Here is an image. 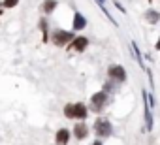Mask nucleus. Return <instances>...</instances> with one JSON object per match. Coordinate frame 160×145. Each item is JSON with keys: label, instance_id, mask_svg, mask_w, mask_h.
<instances>
[{"label": "nucleus", "instance_id": "1", "mask_svg": "<svg viewBox=\"0 0 160 145\" xmlns=\"http://www.w3.org/2000/svg\"><path fill=\"white\" fill-rule=\"evenodd\" d=\"M108 104V94L106 92H96V94H92V98H91V108H92V111H102L104 109V106Z\"/></svg>", "mask_w": 160, "mask_h": 145}, {"label": "nucleus", "instance_id": "2", "mask_svg": "<svg viewBox=\"0 0 160 145\" xmlns=\"http://www.w3.org/2000/svg\"><path fill=\"white\" fill-rule=\"evenodd\" d=\"M94 132H96L100 138L111 136V124H109V121H108V119H98V121L94 122Z\"/></svg>", "mask_w": 160, "mask_h": 145}, {"label": "nucleus", "instance_id": "3", "mask_svg": "<svg viewBox=\"0 0 160 145\" xmlns=\"http://www.w3.org/2000/svg\"><path fill=\"white\" fill-rule=\"evenodd\" d=\"M108 74H109V78L115 79V81H124V79H126V72H124L122 66H111Z\"/></svg>", "mask_w": 160, "mask_h": 145}, {"label": "nucleus", "instance_id": "4", "mask_svg": "<svg viewBox=\"0 0 160 145\" xmlns=\"http://www.w3.org/2000/svg\"><path fill=\"white\" fill-rule=\"evenodd\" d=\"M72 38H73L72 32H66V30H57V32H55V43H58V45L68 43Z\"/></svg>", "mask_w": 160, "mask_h": 145}, {"label": "nucleus", "instance_id": "5", "mask_svg": "<svg viewBox=\"0 0 160 145\" xmlns=\"http://www.w3.org/2000/svg\"><path fill=\"white\" fill-rule=\"evenodd\" d=\"M72 115L77 117V119H85V117H87V108H85V104H73V106H72Z\"/></svg>", "mask_w": 160, "mask_h": 145}, {"label": "nucleus", "instance_id": "6", "mask_svg": "<svg viewBox=\"0 0 160 145\" xmlns=\"http://www.w3.org/2000/svg\"><path fill=\"white\" fill-rule=\"evenodd\" d=\"M143 96L147 98V92H143ZM145 124L147 128L145 130H152V117H151V102L145 100Z\"/></svg>", "mask_w": 160, "mask_h": 145}, {"label": "nucleus", "instance_id": "7", "mask_svg": "<svg viewBox=\"0 0 160 145\" xmlns=\"http://www.w3.org/2000/svg\"><path fill=\"white\" fill-rule=\"evenodd\" d=\"M73 134H75V138H77V139H83V138H87V134H89V128H87V124H83V122L75 124V128H73Z\"/></svg>", "mask_w": 160, "mask_h": 145}, {"label": "nucleus", "instance_id": "8", "mask_svg": "<svg viewBox=\"0 0 160 145\" xmlns=\"http://www.w3.org/2000/svg\"><path fill=\"white\" fill-rule=\"evenodd\" d=\"M85 25H87L85 17L81 13H75V17H73V28L75 30H81V28H85Z\"/></svg>", "mask_w": 160, "mask_h": 145}, {"label": "nucleus", "instance_id": "9", "mask_svg": "<svg viewBox=\"0 0 160 145\" xmlns=\"http://www.w3.org/2000/svg\"><path fill=\"white\" fill-rule=\"evenodd\" d=\"M87 45H89V40H87V38H83V36H81V38H77V40L73 42V49H75L77 53H79V51H85V47H87Z\"/></svg>", "mask_w": 160, "mask_h": 145}, {"label": "nucleus", "instance_id": "10", "mask_svg": "<svg viewBox=\"0 0 160 145\" xmlns=\"http://www.w3.org/2000/svg\"><path fill=\"white\" fill-rule=\"evenodd\" d=\"M68 139H70V132H68L66 128H62V130L57 132V143L64 145V143H68Z\"/></svg>", "mask_w": 160, "mask_h": 145}, {"label": "nucleus", "instance_id": "11", "mask_svg": "<svg viewBox=\"0 0 160 145\" xmlns=\"http://www.w3.org/2000/svg\"><path fill=\"white\" fill-rule=\"evenodd\" d=\"M55 6H57L55 0H45V2L42 4V10H43V12H47V13H51V12L55 10Z\"/></svg>", "mask_w": 160, "mask_h": 145}, {"label": "nucleus", "instance_id": "12", "mask_svg": "<svg viewBox=\"0 0 160 145\" xmlns=\"http://www.w3.org/2000/svg\"><path fill=\"white\" fill-rule=\"evenodd\" d=\"M145 19H147L149 23H156V21L160 19V15H158L156 12H152V10H149V12L145 13Z\"/></svg>", "mask_w": 160, "mask_h": 145}, {"label": "nucleus", "instance_id": "13", "mask_svg": "<svg viewBox=\"0 0 160 145\" xmlns=\"http://www.w3.org/2000/svg\"><path fill=\"white\" fill-rule=\"evenodd\" d=\"M156 49H158V51H160V40H158V42H156Z\"/></svg>", "mask_w": 160, "mask_h": 145}, {"label": "nucleus", "instance_id": "14", "mask_svg": "<svg viewBox=\"0 0 160 145\" xmlns=\"http://www.w3.org/2000/svg\"><path fill=\"white\" fill-rule=\"evenodd\" d=\"M92 145H102V143H100V141H94V143H92Z\"/></svg>", "mask_w": 160, "mask_h": 145}, {"label": "nucleus", "instance_id": "15", "mask_svg": "<svg viewBox=\"0 0 160 145\" xmlns=\"http://www.w3.org/2000/svg\"><path fill=\"white\" fill-rule=\"evenodd\" d=\"M98 2H100V4H102V2H104V0H98Z\"/></svg>", "mask_w": 160, "mask_h": 145}, {"label": "nucleus", "instance_id": "16", "mask_svg": "<svg viewBox=\"0 0 160 145\" xmlns=\"http://www.w3.org/2000/svg\"><path fill=\"white\" fill-rule=\"evenodd\" d=\"M0 12H2V10H0Z\"/></svg>", "mask_w": 160, "mask_h": 145}]
</instances>
